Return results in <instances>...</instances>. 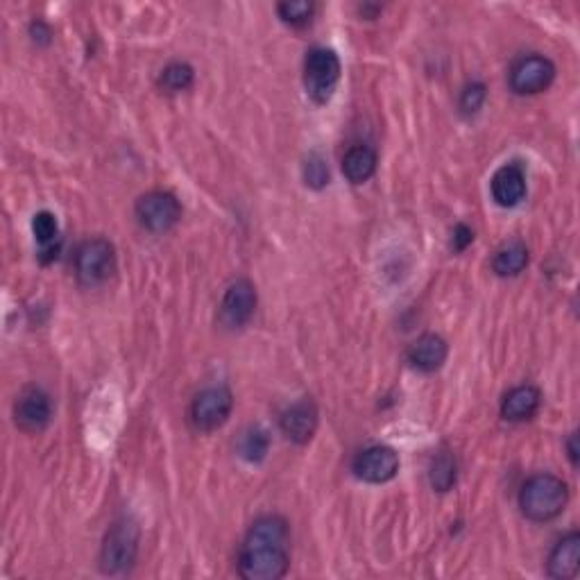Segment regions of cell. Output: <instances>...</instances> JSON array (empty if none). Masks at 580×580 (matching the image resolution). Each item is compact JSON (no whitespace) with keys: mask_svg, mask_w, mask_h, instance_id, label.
Returning <instances> with one entry per match:
<instances>
[{"mask_svg":"<svg viewBox=\"0 0 580 580\" xmlns=\"http://www.w3.org/2000/svg\"><path fill=\"white\" fill-rule=\"evenodd\" d=\"M567 451H569V460H571V465H578V447H576V433H571L569 435V440H567Z\"/></svg>","mask_w":580,"mask_h":580,"instance_id":"obj_27","label":"cell"},{"mask_svg":"<svg viewBox=\"0 0 580 580\" xmlns=\"http://www.w3.org/2000/svg\"><path fill=\"white\" fill-rule=\"evenodd\" d=\"M540 402V390L535 386H517L503 397L501 417L508 422H526L537 413Z\"/></svg>","mask_w":580,"mask_h":580,"instance_id":"obj_16","label":"cell"},{"mask_svg":"<svg viewBox=\"0 0 580 580\" xmlns=\"http://www.w3.org/2000/svg\"><path fill=\"white\" fill-rule=\"evenodd\" d=\"M32 234H34V241H37L39 245V259L44 263L57 259L59 245H62V236H59V223H57L55 213H50V211L34 213Z\"/></svg>","mask_w":580,"mask_h":580,"instance_id":"obj_17","label":"cell"},{"mask_svg":"<svg viewBox=\"0 0 580 580\" xmlns=\"http://www.w3.org/2000/svg\"><path fill=\"white\" fill-rule=\"evenodd\" d=\"M313 10H315L313 3H306V0H288V3L277 5L281 21L293 25V28H302V25L309 23Z\"/></svg>","mask_w":580,"mask_h":580,"instance_id":"obj_24","label":"cell"},{"mask_svg":"<svg viewBox=\"0 0 580 580\" xmlns=\"http://www.w3.org/2000/svg\"><path fill=\"white\" fill-rule=\"evenodd\" d=\"M302 175H304V184L309 186L313 191H320L324 186L329 184V166L320 155H309L302 166Z\"/></svg>","mask_w":580,"mask_h":580,"instance_id":"obj_23","label":"cell"},{"mask_svg":"<svg viewBox=\"0 0 580 580\" xmlns=\"http://www.w3.org/2000/svg\"><path fill=\"white\" fill-rule=\"evenodd\" d=\"M494 202L503 209H513L526 195V175L519 164H506L494 173L490 182Z\"/></svg>","mask_w":580,"mask_h":580,"instance_id":"obj_13","label":"cell"},{"mask_svg":"<svg viewBox=\"0 0 580 580\" xmlns=\"http://www.w3.org/2000/svg\"><path fill=\"white\" fill-rule=\"evenodd\" d=\"M567 501V483L553 474H535L519 490V508L526 519L537 524H547L560 517Z\"/></svg>","mask_w":580,"mask_h":580,"instance_id":"obj_2","label":"cell"},{"mask_svg":"<svg viewBox=\"0 0 580 580\" xmlns=\"http://www.w3.org/2000/svg\"><path fill=\"white\" fill-rule=\"evenodd\" d=\"M53 406L50 397L41 388H28L14 404V422L25 433H41L50 424Z\"/></svg>","mask_w":580,"mask_h":580,"instance_id":"obj_11","label":"cell"},{"mask_svg":"<svg viewBox=\"0 0 580 580\" xmlns=\"http://www.w3.org/2000/svg\"><path fill=\"white\" fill-rule=\"evenodd\" d=\"M429 479H431L433 490H438V492H447L454 488L456 460L449 454V451H440V454H435L429 467Z\"/></svg>","mask_w":580,"mask_h":580,"instance_id":"obj_21","label":"cell"},{"mask_svg":"<svg viewBox=\"0 0 580 580\" xmlns=\"http://www.w3.org/2000/svg\"><path fill=\"white\" fill-rule=\"evenodd\" d=\"M254 309H257V288L252 281L236 279L227 288L223 304H220V320L229 329H241L243 324L250 322Z\"/></svg>","mask_w":580,"mask_h":580,"instance_id":"obj_10","label":"cell"},{"mask_svg":"<svg viewBox=\"0 0 580 580\" xmlns=\"http://www.w3.org/2000/svg\"><path fill=\"white\" fill-rule=\"evenodd\" d=\"M234 408V395L227 386H209L195 395L191 404V424L195 431L211 433L223 426Z\"/></svg>","mask_w":580,"mask_h":580,"instance_id":"obj_6","label":"cell"},{"mask_svg":"<svg viewBox=\"0 0 580 580\" xmlns=\"http://www.w3.org/2000/svg\"><path fill=\"white\" fill-rule=\"evenodd\" d=\"M343 173L352 184H365L377 173V152L370 145H354L343 157Z\"/></svg>","mask_w":580,"mask_h":580,"instance_id":"obj_18","label":"cell"},{"mask_svg":"<svg viewBox=\"0 0 580 580\" xmlns=\"http://www.w3.org/2000/svg\"><path fill=\"white\" fill-rule=\"evenodd\" d=\"M528 266V250L522 241H513L499 247L492 259V270L499 277H517Z\"/></svg>","mask_w":580,"mask_h":580,"instance_id":"obj_19","label":"cell"},{"mask_svg":"<svg viewBox=\"0 0 580 580\" xmlns=\"http://www.w3.org/2000/svg\"><path fill=\"white\" fill-rule=\"evenodd\" d=\"M279 426L290 442H295V445H306V442L315 435V429H318V408H315L311 399L295 402L281 413Z\"/></svg>","mask_w":580,"mask_h":580,"instance_id":"obj_12","label":"cell"},{"mask_svg":"<svg viewBox=\"0 0 580 580\" xmlns=\"http://www.w3.org/2000/svg\"><path fill=\"white\" fill-rule=\"evenodd\" d=\"M483 102H485V84L481 82L467 84L463 93H460V109H463V114L467 116L479 112V109L483 107Z\"/></svg>","mask_w":580,"mask_h":580,"instance_id":"obj_25","label":"cell"},{"mask_svg":"<svg viewBox=\"0 0 580 580\" xmlns=\"http://www.w3.org/2000/svg\"><path fill=\"white\" fill-rule=\"evenodd\" d=\"M340 82V59L329 48H313L304 59V89L315 105H327Z\"/></svg>","mask_w":580,"mask_h":580,"instance_id":"obj_4","label":"cell"},{"mask_svg":"<svg viewBox=\"0 0 580 580\" xmlns=\"http://www.w3.org/2000/svg\"><path fill=\"white\" fill-rule=\"evenodd\" d=\"M578 567H580V535L576 531H571L551 549L547 571L551 578L569 580L578 576Z\"/></svg>","mask_w":580,"mask_h":580,"instance_id":"obj_15","label":"cell"},{"mask_svg":"<svg viewBox=\"0 0 580 580\" xmlns=\"http://www.w3.org/2000/svg\"><path fill=\"white\" fill-rule=\"evenodd\" d=\"M136 218L143 229L152 234H164L182 218V204L168 191H150L136 200Z\"/></svg>","mask_w":580,"mask_h":580,"instance_id":"obj_7","label":"cell"},{"mask_svg":"<svg viewBox=\"0 0 580 580\" xmlns=\"http://www.w3.org/2000/svg\"><path fill=\"white\" fill-rule=\"evenodd\" d=\"M447 354L449 347L445 343V338H440L438 334H424L415 340L411 349H408V363H411L415 370L431 374L445 365Z\"/></svg>","mask_w":580,"mask_h":580,"instance_id":"obj_14","label":"cell"},{"mask_svg":"<svg viewBox=\"0 0 580 580\" xmlns=\"http://www.w3.org/2000/svg\"><path fill=\"white\" fill-rule=\"evenodd\" d=\"M236 449H238V456L247 460V463H261V460L268 456L270 435L263 431L261 426H250V429H245L241 433Z\"/></svg>","mask_w":580,"mask_h":580,"instance_id":"obj_20","label":"cell"},{"mask_svg":"<svg viewBox=\"0 0 580 580\" xmlns=\"http://www.w3.org/2000/svg\"><path fill=\"white\" fill-rule=\"evenodd\" d=\"M136 553H139V528L132 522H116L109 528L100 549L102 574L121 576L132 569Z\"/></svg>","mask_w":580,"mask_h":580,"instance_id":"obj_3","label":"cell"},{"mask_svg":"<svg viewBox=\"0 0 580 580\" xmlns=\"http://www.w3.org/2000/svg\"><path fill=\"white\" fill-rule=\"evenodd\" d=\"M193 68L184 62H173L168 64L164 71L159 75V87L164 89L166 93H179V91H186L193 84Z\"/></svg>","mask_w":580,"mask_h":580,"instance_id":"obj_22","label":"cell"},{"mask_svg":"<svg viewBox=\"0 0 580 580\" xmlns=\"http://www.w3.org/2000/svg\"><path fill=\"white\" fill-rule=\"evenodd\" d=\"M556 80V66L544 55H526L510 68V89L517 96H535L551 87Z\"/></svg>","mask_w":580,"mask_h":580,"instance_id":"obj_8","label":"cell"},{"mask_svg":"<svg viewBox=\"0 0 580 580\" xmlns=\"http://www.w3.org/2000/svg\"><path fill=\"white\" fill-rule=\"evenodd\" d=\"M116 270V250L105 238H89L75 252V277L84 288L102 286Z\"/></svg>","mask_w":580,"mask_h":580,"instance_id":"obj_5","label":"cell"},{"mask_svg":"<svg viewBox=\"0 0 580 580\" xmlns=\"http://www.w3.org/2000/svg\"><path fill=\"white\" fill-rule=\"evenodd\" d=\"M354 474L358 479L372 485L388 483L397 476L399 472V456L395 449L390 447H370L361 451L354 460Z\"/></svg>","mask_w":580,"mask_h":580,"instance_id":"obj_9","label":"cell"},{"mask_svg":"<svg viewBox=\"0 0 580 580\" xmlns=\"http://www.w3.org/2000/svg\"><path fill=\"white\" fill-rule=\"evenodd\" d=\"M472 241H474V232L467 225H458L454 229V250L463 252L467 245H472Z\"/></svg>","mask_w":580,"mask_h":580,"instance_id":"obj_26","label":"cell"},{"mask_svg":"<svg viewBox=\"0 0 580 580\" xmlns=\"http://www.w3.org/2000/svg\"><path fill=\"white\" fill-rule=\"evenodd\" d=\"M288 522L279 515L257 519L238 553V574L245 580H279L286 576L290 556Z\"/></svg>","mask_w":580,"mask_h":580,"instance_id":"obj_1","label":"cell"}]
</instances>
